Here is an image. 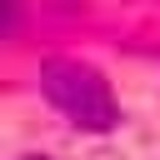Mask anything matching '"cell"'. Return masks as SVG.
I'll use <instances>...</instances> for the list:
<instances>
[{
    "instance_id": "obj_1",
    "label": "cell",
    "mask_w": 160,
    "mask_h": 160,
    "mask_svg": "<svg viewBox=\"0 0 160 160\" xmlns=\"http://www.w3.org/2000/svg\"><path fill=\"white\" fill-rule=\"evenodd\" d=\"M40 90L45 100L80 130H110L120 120L115 110V95L105 85V75L95 65H80V60H45L40 65Z\"/></svg>"
},
{
    "instance_id": "obj_2",
    "label": "cell",
    "mask_w": 160,
    "mask_h": 160,
    "mask_svg": "<svg viewBox=\"0 0 160 160\" xmlns=\"http://www.w3.org/2000/svg\"><path fill=\"white\" fill-rule=\"evenodd\" d=\"M25 160H45V155H25Z\"/></svg>"
}]
</instances>
